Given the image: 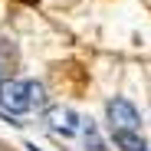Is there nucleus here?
Here are the masks:
<instances>
[{"label": "nucleus", "instance_id": "423d86ee", "mask_svg": "<svg viewBox=\"0 0 151 151\" xmlns=\"http://www.w3.org/2000/svg\"><path fill=\"white\" fill-rule=\"evenodd\" d=\"M30 151H40V148H36V145H30Z\"/></svg>", "mask_w": 151, "mask_h": 151}, {"label": "nucleus", "instance_id": "f257e3e1", "mask_svg": "<svg viewBox=\"0 0 151 151\" xmlns=\"http://www.w3.org/2000/svg\"><path fill=\"white\" fill-rule=\"evenodd\" d=\"M0 109L10 112V115H20V112L33 109L30 105V82L4 79V82H0Z\"/></svg>", "mask_w": 151, "mask_h": 151}, {"label": "nucleus", "instance_id": "39448f33", "mask_svg": "<svg viewBox=\"0 0 151 151\" xmlns=\"http://www.w3.org/2000/svg\"><path fill=\"white\" fill-rule=\"evenodd\" d=\"M30 105H33V109H43V105H46V89H43L40 82H30Z\"/></svg>", "mask_w": 151, "mask_h": 151}, {"label": "nucleus", "instance_id": "f03ea898", "mask_svg": "<svg viewBox=\"0 0 151 151\" xmlns=\"http://www.w3.org/2000/svg\"><path fill=\"white\" fill-rule=\"evenodd\" d=\"M105 112H109L112 128H122V132H138V128H141V115H138V109L128 102V99H122V95L109 99Z\"/></svg>", "mask_w": 151, "mask_h": 151}, {"label": "nucleus", "instance_id": "6e6552de", "mask_svg": "<svg viewBox=\"0 0 151 151\" xmlns=\"http://www.w3.org/2000/svg\"><path fill=\"white\" fill-rule=\"evenodd\" d=\"M0 82H4V79H0Z\"/></svg>", "mask_w": 151, "mask_h": 151}, {"label": "nucleus", "instance_id": "0eeeda50", "mask_svg": "<svg viewBox=\"0 0 151 151\" xmlns=\"http://www.w3.org/2000/svg\"><path fill=\"white\" fill-rule=\"evenodd\" d=\"M145 151H151V145H148V148H145Z\"/></svg>", "mask_w": 151, "mask_h": 151}, {"label": "nucleus", "instance_id": "20e7f679", "mask_svg": "<svg viewBox=\"0 0 151 151\" xmlns=\"http://www.w3.org/2000/svg\"><path fill=\"white\" fill-rule=\"evenodd\" d=\"M112 141L118 145V151H145V138L141 132H122V128H112Z\"/></svg>", "mask_w": 151, "mask_h": 151}, {"label": "nucleus", "instance_id": "7ed1b4c3", "mask_svg": "<svg viewBox=\"0 0 151 151\" xmlns=\"http://www.w3.org/2000/svg\"><path fill=\"white\" fill-rule=\"evenodd\" d=\"M46 122H49V128H53L56 135H63V138H72L76 132L82 128V118L76 115L69 105H53L46 112Z\"/></svg>", "mask_w": 151, "mask_h": 151}]
</instances>
